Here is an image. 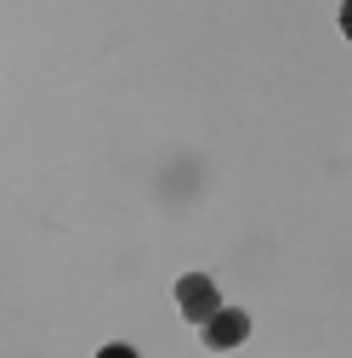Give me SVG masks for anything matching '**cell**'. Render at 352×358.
<instances>
[{
  "label": "cell",
  "instance_id": "cell-3",
  "mask_svg": "<svg viewBox=\"0 0 352 358\" xmlns=\"http://www.w3.org/2000/svg\"><path fill=\"white\" fill-rule=\"evenodd\" d=\"M341 34L352 40V0H341Z\"/></svg>",
  "mask_w": 352,
  "mask_h": 358
},
{
  "label": "cell",
  "instance_id": "cell-1",
  "mask_svg": "<svg viewBox=\"0 0 352 358\" xmlns=\"http://www.w3.org/2000/svg\"><path fill=\"white\" fill-rule=\"evenodd\" d=\"M176 307H182L193 324H205L210 313L222 307V296H216V279H205V273H188V279H176Z\"/></svg>",
  "mask_w": 352,
  "mask_h": 358
},
{
  "label": "cell",
  "instance_id": "cell-2",
  "mask_svg": "<svg viewBox=\"0 0 352 358\" xmlns=\"http://www.w3.org/2000/svg\"><path fill=\"white\" fill-rule=\"evenodd\" d=\"M244 336H250V319H244L239 307H216L210 319H205V341L210 347H239Z\"/></svg>",
  "mask_w": 352,
  "mask_h": 358
}]
</instances>
